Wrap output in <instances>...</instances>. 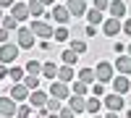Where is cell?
<instances>
[{
    "mask_svg": "<svg viewBox=\"0 0 131 118\" xmlns=\"http://www.w3.org/2000/svg\"><path fill=\"white\" fill-rule=\"evenodd\" d=\"M0 24H3V29H8V31H13V29H18V21H16L13 16H5L3 21H0Z\"/></svg>",
    "mask_w": 131,
    "mask_h": 118,
    "instance_id": "obj_26",
    "label": "cell"
},
{
    "mask_svg": "<svg viewBox=\"0 0 131 118\" xmlns=\"http://www.w3.org/2000/svg\"><path fill=\"white\" fill-rule=\"evenodd\" d=\"M66 8L71 10L73 18H79V16L86 13V3H84V0H66Z\"/></svg>",
    "mask_w": 131,
    "mask_h": 118,
    "instance_id": "obj_12",
    "label": "cell"
},
{
    "mask_svg": "<svg viewBox=\"0 0 131 118\" xmlns=\"http://www.w3.org/2000/svg\"><path fill=\"white\" fill-rule=\"evenodd\" d=\"M123 105H126V102H123V97H121L118 92H113V94H107V97H105V108H107V110H115V113H118V110H123Z\"/></svg>",
    "mask_w": 131,
    "mask_h": 118,
    "instance_id": "obj_11",
    "label": "cell"
},
{
    "mask_svg": "<svg viewBox=\"0 0 131 118\" xmlns=\"http://www.w3.org/2000/svg\"><path fill=\"white\" fill-rule=\"evenodd\" d=\"M31 31H34V37H42V39H50L52 37V26L47 24V21H31V26H29Z\"/></svg>",
    "mask_w": 131,
    "mask_h": 118,
    "instance_id": "obj_3",
    "label": "cell"
},
{
    "mask_svg": "<svg viewBox=\"0 0 131 118\" xmlns=\"http://www.w3.org/2000/svg\"><path fill=\"white\" fill-rule=\"evenodd\" d=\"M115 68L128 76V73H131V55H118L115 58Z\"/></svg>",
    "mask_w": 131,
    "mask_h": 118,
    "instance_id": "obj_17",
    "label": "cell"
},
{
    "mask_svg": "<svg viewBox=\"0 0 131 118\" xmlns=\"http://www.w3.org/2000/svg\"><path fill=\"white\" fill-rule=\"evenodd\" d=\"M123 31L131 37V18H126V21H123Z\"/></svg>",
    "mask_w": 131,
    "mask_h": 118,
    "instance_id": "obj_39",
    "label": "cell"
},
{
    "mask_svg": "<svg viewBox=\"0 0 131 118\" xmlns=\"http://www.w3.org/2000/svg\"><path fill=\"white\" fill-rule=\"evenodd\" d=\"M60 60L66 63V66H76V60H79V52H73V50L68 47V50H63V55H60Z\"/></svg>",
    "mask_w": 131,
    "mask_h": 118,
    "instance_id": "obj_20",
    "label": "cell"
},
{
    "mask_svg": "<svg viewBox=\"0 0 131 118\" xmlns=\"http://www.w3.org/2000/svg\"><path fill=\"white\" fill-rule=\"evenodd\" d=\"M8 79H10V81H21V79H24V71L16 68V66H10V68H8Z\"/></svg>",
    "mask_w": 131,
    "mask_h": 118,
    "instance_id": "obj_25",
    "label": "cell"
},
{
    "mask_svg": "<svg viewBox=\"0 0 131 118\" xmlns=\"http://www.w3.org/2000/svg\"><path fill=\"white\" fill-rule=\"evenodd\" d=\"M92 94H94V97H102V94H105V87H102V84H92Z\"/></svg>",
    "mask_w": 131,
    "mask_h": 118,
    "instance_id": "obj_35",
    "label": "cell"
},
{
    "mask_svg": "<svg viewBox=\"0 0 131 118\" xmlns=\"http://www.w3.org/2000/svg\"><path fill=\"white\" fill-rule=\"evenodd\" d=\"M50 18H55L60 26H66V24H68V21H71L73 16H71V10L66 8V5H52V13H50Z\"/></svg>",
    "mask_w": 131,
    "mask_h": 118,
    "instance_id": "obj_6",
    "label": "cell"
},
{
    "mask_svg": "<svg viewBox=\"0 0 131 118\" xmlns=\"http://www.w3.org/2000/svg\"><path fill=\"white\" fill-rule=\"evenodd\" d=\"M26 71L31 73V76H37V73H42V63L39 60H29L26 63Z\"/></svg>",
    "mask_w": 131,
    "mask_h": 118,
    "instance_id": "obj_27",
    "label": "cell"
},
{
    "mask_svg": "<svg viewBox=\"0 0 131 118\" xmlns=\"http://www.w3.org/2000/svg\"><path fill=\"white\" fill-rule=\"evenodd\" d=\"M113 89H115L118 94H123V92H128V89H131V81H128L126 73H121V76H115V79H113Z\"/></svg>",
    "mask_w": 131,
    "mask_h": 118,
    "instance_id": "obj_14",
    "label": "cell"
},
{
    "mask_svg": "<svg viewBox=\"0 0 131 118\" xmlns=\"http://www.w3.org/2000/svg\"><path fill=\"white\" fill-rule=\"evenodd\" d=\"M76 115V110L71 108V105H66V108H60V113H58V118H73Z\"/></svg>",
    "mask_w": 131,
    "mask_h": 118,
    "instance_id": "obj_33",
    "label": "cell"
},
{
    "mask_svg": "<svg viewBox=\"0 0 131 118\" xmlns=\"http://www.w3.org/2000/svg\"><path fill=\"white\" fill-rule=\"evenodd\" d=\"M39 3H42V5H52V0H39Z\"/></svg>",
    "mask_w": 131,
    "mask_h": 118,
    "instance_id": "obj_44",
    "label": "cell"
},
{
    "mask_svg": "<svg viewBox=\"0 0 131 118\" xmlns=\"http://www.w3.org/2000/svg\"><path fill=\"white\" fill-rule=\"evenodd\" d=\"M110 16L113 18H123L126 16V3L123 0H110Z\"/></svg>",
    "mask_w": 131,
    "mask_h": 118,
    "instance_id": "obj_16",
    "label": "cell"
},
{
    "mask_svg": "<svg viewBox=\"0 0 131 118\" xmlns=\"http://www.w3.org/2000/svg\"><path fill=\"white\" fill-rule=\"evenodd\" d=\"M100 108H102L100 97H94V94H92V97L86 100V113H94V115H97V110H100Z\"/></svg>",
    "mask_w": 131,
    "mask_h": 118,
    "instance_id": "obj_23",
    "label": "cell"
},
{
    "mask_svg": "<svg viewBox=\"0 0 131 118\" xmlns=\"http://www.w3.org/2000/svg\"><path fill=\"white\" fill-rule=\"evenodd\" d=\"M86 21H89L92 26H97V24H100V21H105V18H102V10H97V8L86 10Z\"/></svg>",
    "mask_w": 131,
    "mask_h": 118,
    "instance_id": "obj_21",
    "label": "cell"
},
{
    "mask_svg": "<svg viewBox=\"0 0 131 118\" xmlns=\"http://www.w3.org/2000/svg\"><path fill=\"white\" fill-rule=\"evenodd\" d=\"M94 8H97V10H105V8H110V0H94Z\"/></svg>",
    "mask_w": 131,
    "mask_h": 118,
    "instance_id": "obj_36",
    "label": "cell"
},
{
    "mask_svg": "<svg viewBox=\"0 0 131 118\" xmlns=\"http://www.w3.org/2000/svg\"><path fill=\"white\" fill-rule=\"evenodd\" d=\"M94 34H97V26L89 24V26H86V37H94Z\"/></svg>",
    "mask_w": 131,
    "mask_h": 118,
    "instance_id": "obj_40",
    "label": "cell"
},
{
    "mask_svg": "<svg viewBox=\"0 0 131 118\" xmlns=\"http://www.w3.org/2000/svg\"><path fill=\"white\" fill-rule=\"evenodd\" d=\"M128 55H131V45H128Z\"/></svg>",
    "mask_w": 131,
    "mask_h": 118,
    "instance_id": "obj_47",
    "label": "cell"
},
{
    "mask_svg": "<svg viewBox=\"0 0 131 118\" xmlns=\"http://www.w3.org/2000/svg\"><path fill=\"white\" fill-rule=\"evenodd\" d=\"M94 118H100V115H94Z\"/></svg>",
    "mask_w": 131,
    "mask_h": 118,
    "instance_id": "obj_48",
    "label": "cell"
},
{
    "mask_svg": "<svg viewBox=\"0 0 131 118\" xmlns=\"http://www.w3.org/2000/svg\"><path fill=\"white\" fill-rule=\"evenodd\" d=\"M26 5H29V13L31 16H42V13H45V5H42L39 0H29Z\"/></svg>",
    "mask_w": 131,
    "mask_h": 118,
    "instance_id": "obj_22",
    "label": "cell"
},
{
    "mask_svg": "<svg viewBox=\"0 0 131 118\" xmlns=\"http://www.w3.org/2000/svg\"><path fill=\"white\" fill-rule=\"evenodd\" d=\"M71 50H73V52H79V55H81V52L86 50V42H84V39H71Z\"/></svg>",
    "mask_w": 131,
    "mask_h": 118,
    "instance_id": "obj_29",
    "label": "cell"
},
{
    "mask_svg": "<svg viewBox=\"0 0 131 118\" xmlns=\"http://www.w3.org/2000/svg\"><path fill=\"white\" fill-rule=\"evenodd\" d=\"M52 118H58V115H52Z\"/></svg>",
    "mask_w": 131,
    "mask_h": 118,
    "instance_id": "obj_50",
    "label": "cell"
},
{
    "mask_svg": "<svg viewBox=\"0 0 131 118\" xmlns=\"http://www.w3.org/2000/svg\"><path fill=\"white\" fill-rule=\"evenodd\" d=\"M58 71H60V68H58L52 60L42 63V76H45V79H58Z\"/></svg>",
    "mask_w": 131,
    "mask_h": 118,
    "instance_id": "obj_18",
    "label": "cell"
},
{
    "mask_svg": "<svg viewBox=\"0 0 131 118\" xmlns=\"http://www.w3.org/2000/svg\"><path fill=\"white\" fill-rule=\"evenodd\" d=\"M10 16H13L16 21H26V18L31 16V13H29V5H26V3H16L13 8H10Z\"/></svg>",
    "mask_w": 131,
    "mask_h": 118,
    "instance_id": "obj_13",
    "label": "cell"
},
{
    "mask_svg": "<svg viewBox=\"0 0 131 118\" xmlns=\"http://www.w3.org/2000/svg\"><path fill=\"white\" fill-rule=\"evenodd\" d=\"M55 39H58V42H66V39H68V29H66V26L55 29Z\"/></svg>",
    "mask_w": 131,
    "mask_h": 118,
    "instance_id": "obj_34",
    "label": "cell"
},
{
    "mask_svg": "<svg viewBox=\"0 0 131 118\" xmlns=\"http://www.w3.org/2000/svg\"><path fill=\"white\" fill-rule=\"evenodd\" d=\"M29 94H31V92H29V87H26L24 81H16L13 87H10V97H13L16 102H24V100H29Z\"/></svg>",
    "mask_w": 131,
    "mask_h": 118,
    "instance_id": "obj_8",
    "label": "cell"
},
{
    "mask_svg": "<svg viewBox=\"0 0 131 118\" xmlns=\"http://www.w3.org/2000/svg\"><path fill=\"white\" fill-rule=\"evenodd\" d=\"M16 0H0V8H13Z\"/></svg>",
    "mask_w": 131,
    "mask_h": 118,
    "instance_id": "obj_38",
    "label": "cell"
},
{
    "mask_svg": "<svg viewBox=\"0 0 131 118\" xmlns=\"http://www.w3.org/2000/svg\"><path fill=\"white\" fill-rule=\"evenodd\" d=\"M68 105L76 110V115H81V113L86 110V100L81 97V94H71V97H68Z\"/></svg>",
    "mask_w": 131,
    "mask_h": 118,
    "instance_id": "obj_15",
    "label": "cell"
},
{
    "mask_svg": "<svg viewBox=\"0 0 131 118\" xmlns=\"http://www.w3.org/2000/svg\"><path fill=\"white\" fill-rule=\"evenodd\" d=\"M8 37H10V31L0 26V45H5V42H8Z\"/></svg>",
    "mask_w": 131,
    "mask_h": 118,
    "instance_id": "obj_37",
    "label": "cell"
},
{
    "mask_svg": "<svg viewBox=\"0 0 131 118\" xmlns=\"http://www.w3.org/2000/svg\"><path fill=\"white\" fill-rule=\"evenodd\" d=\"M123 29V24H121V18H105V24H102V31H105V37H115L118 31Z\"/></svg>",
    "mask_w": 131,
    "mask_h": 118,
    "instance_id": "obj_9",
    "label": "cell"
},
{
    "mask_svg": "<svg viewBox=\"0 0 131 118\" xmlns=\"http://www.w3.org/2000/svg\"><path fill=\"white\" fill-rule=\"evenodd\" d=\"M105 118H118V113H115V110H110V113H107Z\"/></svg>",
    "mask_w": 131,
    "mask_h": 118,
    "instance_id": "obj_43",
    "label": "cell"
},
{
    "mask_svg": "<svg viewBox=\"0 0 131 118\" xmlns=\"http://www.w3.org/2000/svg\"><path fill=\"white\" fill-rule=\"evenodd\" d=\"M24 84L29 87V92H34V89H39V79H37V76H31V73H29V76L24 79Z\"/></svg>",
    "mask_w": 131,
    "mask_h": 118,
    "instance_id": "obj_30",
    "label": "cell"
},
{
    "mask_svg": "<svg viewBox=\"0 0 131 118\" xmlns=\"http://www.w3.org/2000/svg\"><path fill=\"white\" fill-rule=\"evenodd\" d=\"M45 108H47L50 113H60V100H55V97H50V100H47V105H45Z\"/></svg>",
    "mask_w": 131,
    "mask_h": 118,
    "instance_id": "obj_31",
    "label": "cell"
},
{
    "mask_svg": "<svg viewBox=\"0 0 131 118\" xmlns=\"http://www.w3.org/2000/svg\"><path fill=\"white\" fill-rule=\"evenodd\" d=\"M8 76V68H5V63H0V79H5Z\"/></svg>",
    "mask_w": 131,
    "mask_h": 118,
    "instance_id": "obj_41",
    "label": "cell"
},
{
    "mask_svg": "<svg viewBox=\"0 0 131 118\" xmlns=\"http://www.w3.org/2000/svg\"><path fill=\"white\" fill-rule=\"evenodd\" d=\"M3 18H5V16H3V8H0V21H3Z\"/></svg>",
    "mask_w": 131,
    "mask_h": 118,
    "instance_id": "obj_45",
    "label": "cell"
},
{
    "mask_svg": "<svg viewBox=\"0 0 131 118\" xmlns=\"http://www.w3.org/2000/svg\"><path fill=\"white\" fill-rule=\"evenodd\" d=\"M86 89H89V84H86V81H73V94H81V97H84Z\"/></svg>",
    "mask_w": 131,
    "mask_h": 118,
    "instance_id": "obj_28",
    "label": "cell"
},
{
    "mask_svg": "<svg viewBox=\"0 0 131 118\" xmlns=\"http://www.w3.org/2000/svg\"><path fill=\"white\" fill-rule=\"evenodd\" d=\"M18 113V105L13 97H0V115H5V118H13Z\"/></svg>",
    "mask_w": 131,
    "mask_h": 118,
    "instance_id": "obj_7",
    "label": "cell"
},
{
    "mask_svg": "<svg viewBox=\"0 0 131 118\" xmlns=\"http://www.w3.org/2000/svg\"><path fill=\"white\" fill-rule=\"evenodd\" d=\"M47 100H50V92H39V89H34V92L29 94V105H31V108H45Z\"/></svg>",
    "mask_w": 131,
    "mask_h": 118,
    "instance_id": "obj_10",
    "label": "cell"
},
{
    "mask_svg": "<svg viewBox=\"0 0 131 118\" xmlns=\"http://www.w3.org/2000/svg\"><path fill=\"white\" fill-rule=\"evenodd\" d=\"M16 118H31V105H18Z\"/></svg>",
    "mask_w": 131,
    "mask_h": 118,
    "instance_id": "obj_32",
    "label": "cell"
},
{
    "mask_svg": "<svg viewBox=\"0 0 131 118\" xmlns=\"http://www.w3.org/2000/svg\"><path fill=\"white\" fill-rule=\"evenodd\" d=\"M0 118H5V115H0Z\"/></svg>",
    "mask_w": 131,
    "mask_h": 118,
    "instance_id": "obj_49",
    "label": "cell"
},
{
    "mask_svg": "<svg viewBox=\"0 0 131 118\" xmlns=\"http://www.w3.org/2000/svg\"><path fill=\"white\" fill-rule=\"evenodd\" d=\"M79 81L94 84V81H97V73H94V68H81V71H79Z\"/></svg>",
    "mask_w": 131,
    "mask_h": 118,
    "instance_id": "obj_19",
    "label": "cell"
},
{
    "mask_svg": "<svg viewBox=\"0 0 131 118\" xmlns=\"http://www.w3.org/2000/svg\"><path fill=\"white\" fill-rule=\"evenodd\" d=\"M113 50L118 52V55H123V45H121V42H115V45H113Z\"/></svg>",
    "mask_w": 131,
    "mask_h": 118,
    "instance_id": "obj_42",
    "label": "cell"
},
{
    "mask_svg": "<svg viewBox=\"0 0 131 118\" xmlns=\"http://www.w3.org/2000/svg\"><path fill=\"white\" fill-rule=\"evenodd\" d=\"M126 118H131V110H128V113H126Z\"/></svg>",
    "mask_w": 131,
    "mask_h": 118,
    "instance_id": "obj_46",
    "label": "cell"
},
{
    "mask_svg": "<svg viewBox=\"0 0 131 118\" xmlns=\"http://www.w3.org/2000/svg\"><path fill=\"white\" fill-rule=\"evenodd\" d=\"M94 73H97V81H100V84H107V81H113V79H115V73H113V66H110L107 60H100V63H97Z\"/></svg>",
    "mask_w": 131,
    "mask_h": 118,
    "instance_id": "obj_1",
    "label": "cell"
},
{
    "mask_svg": "<svg viewBox=\"0 0 131 118\" xmlns=\"http://www.w3.org/2000/svg\"><path fill=\"white\" fill-rule=\"evenodd\" d=\"M58 79L60 81H71L73 79V66H66V63H63V68L58 71Z\"/></svg>",
    "mask_w": 131,
    "mask_h": 118,
    "instance_id": "obj_24",
    "label": "cell"
},
{
    "mask_svg": "<svg viewBox=\"0 0 131 118\" xmlns=\"http://www.w3.org/2000/svg\"><path fill=\"white\" fill-rule=\"evenodd\" d=\"M16 55H18V45H13V42L0 45V63H13Z\"/></svg>",
    "mask_w": 131,
    "mask_h": 118,
    "instance_id": "obj_2",
    "label": "cell"
},
{
    "mask_svg": "<svg viewBox=\"0 0 131 118\" xmlns=\"http://www.w3.org/2000/svg\"><path fill=\"white\" fill-rule=\"evenodd\" d=\"M50 97H55V100H68V97H71L68 84H66V81H52V84H50Z\"/></svg>",
    "mask_w": 131,
    "mask_h": 118,
    "instance_id": "obj_4",
    "label": "cell"
},
{
    "mask_svg": "<svg viewBox=\"0 0 131 118\" xmlns=\"http://www.w3.org/2000/svg\"><path fill=\"white\" fill-rule=\"evenodd\" d=\"M16 39H18V47H24V50L34 47V31H31V29H26V26H21V29H18Z\"/></svg>",
    "mask_w": 131,
    "mask_h": 118,
    "instance_id": "obj_5",
    "label": "cell"
}]
</instances>
